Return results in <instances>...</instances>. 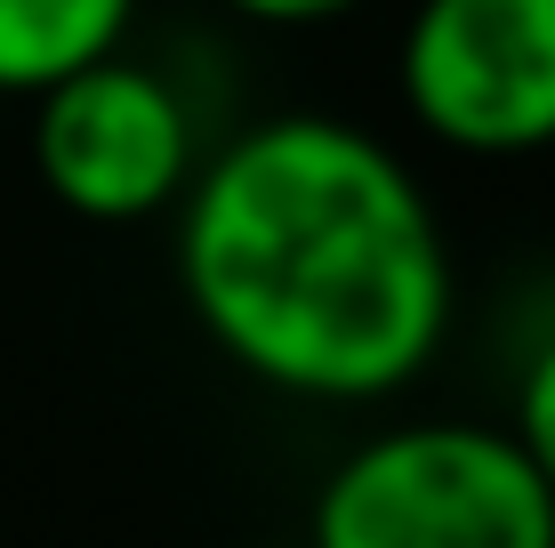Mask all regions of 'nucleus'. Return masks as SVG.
Listing matches in <instances>:
<instances>
[{"mask_svg": "<svg viewBox=\"0 0 555 548\" xmlns=\"http://www.w3.org/2000/svg\"><path fill=\"white\" fill-rule=\"evenodd\" d=\"M129 25L138 0H0V98H41L98 56H121Z\"/></svg>", "mask_w": 555, "mask_h": 548, "instance_id": "obj_5", "label": "nucleus"}, {"mask_svg": "<svg viewBox=\"0 0 555 548\" xmlns=\"http://www.w3.org/2000/svg\"><path fill=\"white\" fill-rule=\"evenodd\" d=\"M306 548H555V500L507 428L395 420L331 460Z\"/></svg>", "mask_w": 555, "mask_h": 548, "instance_id": "obj_2", "label": "nucleus"}, {"mask_svg": "<svg viewBox=\"0 0 555 548\" xmlns=\"http://www.w3.org/2000/svg\"><path fill=\"white\" fill-rule=\"evenodd\" d=\"M507 436H515V451L531 460V476H540L547 500H555V339L531 347L524 380H515V420H507Z\"/></svg>", "mask_w": 555, "mask_h": 548, "instance_id": "obj_6", "label": "nucleus"}, {"mask_svg": "<svg viewBox=\"0 0 555 548\" xmlns=\"http://www.w3.org/2000/svg\"><path fill=\"white\" fill-rule=\"evenodd\" d=\"M225 9L250 25H322V16H347L354 0H225Z\"/></svg>", "mask_w": 555, "mask_h": 548, "instance_id": "obj_7", "label": "nucleus"}, {"mask_svg": "<svg viewBox=\"0 0 555 548\" xmlns=\"http://www.w3.org/2000/svg\"><path fill=\"white\" fill-rule=\"evenodd\" d=\"M395 89H403V113L451 154H547L555 0H418L395 49Z\"/></svg>", "mask_w": 555, "mask_h": 548, "instance_id": "obj_4", "label": "nucleus"}, {"mask_svg": "<svg viewBox=\"0 0 555 548\" xmlns=\"http://www.w3.org/2000/svg\"><path fill=\"white\" fill-rule=\"evenodd\" d=\"M202 169V122L185 89L145 56H98L33 98V178L89 226H138L185 202Z\"/></svg>", "mask_w": 555, "mask_h": 548, "instance_id": "obj_3", "label": "nucleus"}, {"mask_svg": "<svg viewBox=\"0 0 555 548\" xmlns=\"http://www.w3.org/2000/svg\"><path fill=\"white\" fill-rule=\"evenodd\" d=\"M202 339L291 404H395L443 355L459 258L418 169L338 113H274L202 154L178 202Z\"/></svg>", "mask_w": 555, "mask_h": 548, "instance_id": "obj_1", "label": "nucleus"}]
</instances>
